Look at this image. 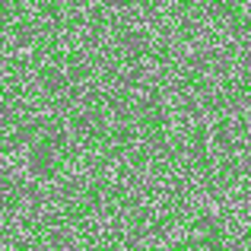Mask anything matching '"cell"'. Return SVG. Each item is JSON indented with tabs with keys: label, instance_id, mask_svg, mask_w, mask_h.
<instances>
[{
	"label": "cell",
	"instance_id": "1",
	"mask_svg": "<svg viewBox=\"0 0 251 251\" xmlns=\"http://www.w3.org/2000/svg\"><path fill=\"white\" fill-rule=\"evenodd\" d=\"M57 150H51V143H38V147L29 150V172L38 178H48L57 166Z\"/></svg>",
	"mask_w": 251,
	"mask_h": 251
},
{
	"label": "cell",
	"instance_id": "2",
	"mask_svg": "<svg viewBox=\"0 0 251 251\" xmlns=\"http://www.w3.org/2000/svg\"><path fill=\"white\" fill-rule=\"evenodd\" d=\"M124 54H130V57L147 54V35H140V32H127V35H124Z\"/></svg>",
	"mask_w": 251,
	"mask_h": 251
}]
</instances>
